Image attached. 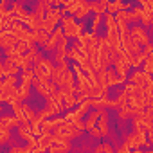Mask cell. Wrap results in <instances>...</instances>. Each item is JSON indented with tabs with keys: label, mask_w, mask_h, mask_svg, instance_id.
<instances>
[{
	"label": "cell",
	"mask_w": 153,
	"mask_h": 153,
	"mask_svg": "<svg viewBox=\"0 0 153 153\" xmlns=\"http://www.w3.org/2000/svg\"><path fill=\"white\" fill-rule=\"evenodd\" d=\"M51 115H54V114H52V112H51L49 108H43V110H40V112L36 114V117H38V119H40L42 123H43V121H47V119H49Z\"/></svg>",
	"instance_id": "22"
},
{
	"label": "cell",
	"mask_w": 153,
	"mask_h": 153,
	"mask_svg": "<svg viewBox=\"0 0 153 153\" xmlns=\"http://www.w3.org/2000/svg\"><path fill=\"white\" fill-rule=\"evenodd\" d=\"M114 65H115V74L119 76V78H124L128 76V70H130V63L126 59V54L123 52L121 56H115L114 58Z\"/></svg>",
	"instance_id": "6"
},
{
	"label": "cell",
	"mask_w": 153,
	"mask_h": 153,
	"mask_svg": "<svg viewBox=\"0 0 153 153\" xmlns=\"http://www.w3.org/2000/svg\"><path fill=\"white\" fill-rule=\"evenodd\" d=\"M0 31H2V29H0Z\"/></svg>",
	"instance_id": "29"
},
{
	"label": "cell",
	"mask_w": 153,
	"mask_h": 153,
	"mask_svg": "<svg viewBox=\"0 0 153 153\" xmlns=\"http://www.w3.org/2000/svg\"><path fill=\"white\" fill-rule=\"evenodd\" d=\"M4 78H7L6 76V67H4V63H0V79H4Z\"/></svg>",
	"instance_id": "27"
},
{
	"label": "cell",
	"mask_w": 153,
	"mask_h": 153,
	"mask_svg": "<svg viewBox=\"0 0 153 153\" xmlns=\"http://www.w3.org/2000/svg\"><path fill=\"white\" fill-rule=\"evenodd\" d=\"M61 24H63V36L65 38H76V40H78L83 34L85 24L83 22H76V18L70 16V15L63 16L61 18Z\"/></svg>",
	"instance_id": "2"
},
{
	"label": "cell",
	"mask_w": 153,
	"mask_h": 153,
	"mask_svg": "<svg viewBox=\"0 0 153 153\" xmlns=\"http://www.w3.org/2000/svg\"><path fill=\"white\" fill-rule=\"evenodd\" d=\"M151 70H153V56H148V58H144V74H151Z\"/></svg>",
	"instance_id": "19"
},
{
	"label": "cell",
	"mask_w": 153,
	"mask_h": 153,
	"mask_svg": "<svg viewBox=\"0 0 153 153\" xmlns=\"http://www.w3.org/2000/svg\"><path fill=\"white\" fill-rule=\"evenodd\" d=\"M96 153H114V148L108 144V142H103L96 148Z\"/></svg>",
	"instance_id": "21"
},
{
	"label": "cell",
	"mask_w": 153,
	"mask_h": 153,
	"mask_svg": "<svg viewBox=\"0 0 153 153\" xmlns=\"http://www.w3.org/2000/svg\"><path fill=\"white\" fill-rule=\"evenodd\" d=\"M15 45H16V40L9 31H0V47H4L6 51V49H13Z\"/></svg>",
	"instance_id": "10"
},
{
	"label": "cell",
	"mask_w": 153,
	"mask_h": 153,
	"mask_svg": "<svg viewBox=\"0 0 153 153\" xmlns=\"http://www.w3.org/2000/svg\"><path fill=\"white\" fill-rule=\"evenodd\" d=\"M4 67H6V76H16V74H18V70H20V68H18L16 65H13L9 59H6Z\"/></svg>",
	"instance_id": "18"
},
{
	"label": "cell",
	"mask_w": 153,
	"mask_h": 153,
	"mask_svg": "<svg viewBox=\"0 0 153 153\" xmlns=\"http://www.w3.org/2000/svg\"><path fill=\"white\" fill-rule=\"evenodd\" d=\"M45 108H49V110L56 115V114H59V112L63 110V103H61V99L54 94V96L47 97V106H45Z\"/></svg>",
	"instance_id": "11"
},
{
	"label": "cell",
	"mask_w": 153,
	"mask_h": 153,
	"mask_svg": "<svg viewBox=\"0 0 153 153\" xmlns=\"http://www.w3.org/2000/svg\"><path fill=\"white\" fill-rule=\"evenodd\" d=\"M128 34H130V38H131L133 43H137V45H149V36L144 31V27L133 25L131 29H128Z\"/></svg>",
	"instance_id": "4"
},
{
	"label": "cell",
	"mask_w": 153,
	"mask_h": 153,
	"mask_svg": "<svg viewBox=\"0 0 153 153\" xmlns=\"http://www.w3.org/2000/svg\"><path fill=\"white\" fill-rule=\"evenodd\" d=\"M56 96L61 99L63 103V108H74L76 105H78V99H76V92H68V90H56Z\"/></svg>",
	"instance_id": "7"
},
{
	"label": "cell",
	"mask_w": 153,
	"mask_h": 153,
	"mask_svg": "<svg viewBox=\"0 0 153 153\" xmlns=\"http://www.w3.org/2000/svg\"><path fill=\"white\" fill-rule=\"evenodd\" d=\"M88 131H90V135H92V137H103V135H101V131L97 130V126H94V128H90Z\"/></svg>",
	"instance_id": "26"
},
{
	"label": "cell",
	"mask_w": 153,
	"mask_h": 153,
	"mask_svg": "<svg viewBox=\"0 0 153 153\" xmlns=\"http://www.w3.org/2000/svg\"><path fill=\"white\" fill-rule=\"evenodd\" d=\"M88 13H90L88 2H85V0H83V4H81V7H79L78 11H76V13H74V18H85V16H87Z\"/></svg>",
	"instance_id": "17"
},
{
	"label": "cell",
	"mask_w": 153,
	"mask_h": 153,
	"mask_svg": "<svg viewBox=\"0 0 153 153\" xmlns=\"http://www.w3.org/2000/svg\"><path fill=\"white\" fill-rule=\"evenodd\" d=\"M31 85H34L36 92L42 94L43 97H51V96H54L56 90H58V87H56L54 83H51V81H38V79H33Z\"/></svg>",
	"instance_id": "5"
},
{
	"label": "cell",
	"mask_w": 153,
	"mask_h": 153,
	"mask_svg": "<svg viewBox=\"0 0 153 153\" xmlns=\"http://www.w3.org/2000/svg\"><path fill=\"white\" fill-rule=\"evenodd\" d=\"M56 131H58L59 135L67 137V139H72V137H78V135H79L78 128H76L74 124H70V123H63L61 126H58V128H56Z\"/></svg>",
	"instance_id": "9"
},
{
	"label": "cell",
	"mask_w": 153,
	"mask_h": 153,
	"mask_svg": "<svg viewBox=\"0 0 153 153\" xmlns=\"http://www.w3.org/2000/svg\"><path fill=\"white\" fill-rule=\"evenodd\" d=\"M106 0H101V2H92V4H88V7H90V11H94L96 15H103L105 11H106Z\"/></svg>",
	"instance_id": "16"
},
{
	"label": "cell",
	"mask_w": 153,
	"mask_h": 153,
	"mask_svg": "<svg viewBox=\"0 0 153 153\" xmlns=\"http://www.w3.org/2000/svg\"><path fill=\"white\" fill-rule=\"evenodd\" d=\"M51 83H54L56 87H61L63 90H68V92H76V87H74V74L68 70V65L63 63V65H58L52 68V74H51Z\"/></svg>",
	"instance_id": "1"
},
{
	"label": "cell",
	"mask_w": 153,
	"mask_h": 153,
	"mask_svg": "<svg viewBox=\"0 0 153 153\" xmlns=\"http://www.w3.org/2000/svg\"><path fill=\"white\" fill-rule=\"evenodd\" d=\"M33 79H34V74H33V70H24V74H22V83H25V85H31V83H33Z\"/></svg>",
	"instance_id": "20"
},
{
	"label": "cell",
	"mask_w": 153,
	"mask_h": 153,
	"mask_svg": "<svg viewBox=\"0 0 153 153\" xmlns=\"http://www.w3.org/2000/svg\"><path fill=\"white\" fill-rule=\"evenodd\" d=\"M9 137H11L9 130H0V144H4L6 140H9Z\"/></svg>",
	"instance_id": "25"
},
{
	"label": "cell",
	"mask_w": 153,
	"mask_h": 153,
	"mask_svg": "<svg viewBox=\"0 0 153 153\" xmlns=\"http://www.w3.org/2000/svg\"><path fill=\"white\" fill-rule=\"evenodd\" d=\"M117 153H130V149H128V148H126V146L123 144V146L119 148V151H117Z\"/></svg>",
	"instance_id": "28"
},
{
	"label": "cell",
	"mask_w": 153,
	"mask_h": 153,
	"mask_svg": "<svg viewBox=\"0 0 153 153\" xmlns=\"http://www.w3.org/2000/svg\"><path fill=\"white\" fill-rule=\"evenodd\" d=\"M29 87H31V85H25V83H22L20 87H16V88H15V96H16L18 103H20V101H24V99L29 96Z\"/></svg>",
	"instance_id": "13"
},
{
	"label": "cell",
	"mask_w": 153,
	"mask_h": 153,
	"mask_svg": "<svg viewBox=\"0 0 153 153\" xmlns=\"http://www.w3.org/2000/svg\"><path fill=\"white\" fill-rule=\"evenodd\" d=\"M105 25H106V33H108V34H112V33H119V31H117V24H115L114 15H108V13H106Z\"/></svg>",
	"instance_id": "15"
},
{
	"label": "cell",
	"mask_w": 153,
	"mask_h": 153,
	"mask_svg": "<svg viewBox=\"0 0 153 153\" xmlns=\"http://www.w3.org/2000/svg\"><path fill=\"white\" fill-rule=\"evenodd\" d=\"M97 119H99V110H94V112H90V114L87 115V121L83 123V124H85V130H90V128H94V126H96V123H97Z\"/></svg>",
	"instance_id": "14"
},
{
	"label": "cell",
	"mask_w": 153,
	"mask_h": 153,
	"mask_svg": "<svg viewBox=\"0 0 153 153\" xmlns=\"http://www.w3.org/2000/svg\"><path fill=\"white\" fill-rule=\"evenodd\" d=\"M52 68H54L52 61H51V59H47V58H43V59L34 67V70H33L34 79H38V81H51Z\"/></svg>",
	"instance_id": "3"
},
{
	"label": "cell",
	"mask_w": 153,
	"mask_h": 153,
	"mask_svg": "<svg viewBox=\"0 0 153 153\" xmlns=\"http://www.w3.org/2000/svg\"><path fill=\"white\" fill-rule=\"evenodd\" d=\"M119 117H121V119H128V117H131V110H130L128 106L119 108Z\"/></svg>",
	"instance_id": "24"
},
{
	"label": "cell",
	"mask_w": 153,
	"mask_h": 153,
	"mask_svg": "<svg viewBox=\"0 0 153 153\" xmlns=\"http://www.w3.org/2000/svg\"><path fill=\"white\" fill-rule=\"evenodd\" d=\"M101 22H103V16H101V15H96V16H94V20H92V31H94V34H96L97 27L101 25Z\"/></svg>",
	"instance_id": "23"
},
{
	"label": "cell",
	"mask_w": 153,
	"mask_h": 153,
	"mask_svg": "<svg viewBox=\"0 0 153 153\" xmlns=\"http://www.w3.org/2000/svg\"><path fill=\"white\" fill-rule=\"evenodd\" d=\"M20 123L16 121V117L15 115H2L0 117V130H9V128H13V126H18Z\"/></svg>",
	"instance_id": "12"
},
{
	"label": "cell",
	"mask_w": 153,
	"mask_h": 153,
	"mask_svg": "<svg viewBox=\"0 0 153 153\" xmlns=\"http://www.w3.org/2000/svg\"><path fill=\"white\" fill-rule=\"evenodd\" d=\"M130 81L135 87H148V85H151V78L148 74H144L142 70H139V68L130 74Z\"/></svg>",
	"instance_id": "8"
}]
</instances>
